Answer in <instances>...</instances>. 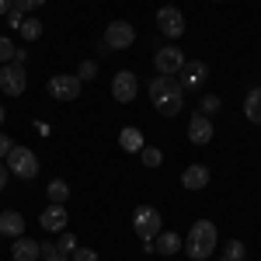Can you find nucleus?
Segmentation results:
<instances>
[{
    "instance_id": "1",
    "label": "nucleus",
    "mask_w": 261,
    "mask_h": 261,
    "mask_svg": "<svg viewBox=\"0 0 261 261\" xmlns=\"http://www.w3.org/2000/svg\"><path fill=\"white\" fill-rule=\"evenodd\" d=\"M150 101H153V108L167 115V119H174L181 108H185V91H181V84L174 77H153L150 81Z\"/></svg>"
},
{
    "instance_id": "2",
    "label": "nucleus",
    "mask_w": 261,
    "mask_h": 261,
    "mask_svg": "<svg viewBox=\"0 0 261 261\" xmlns=\"http://www.w3.org/2000/svg\"><path fill=\"white\" fill-rule=\"evenodd\" d=\"M216 244H220L216 226H213L209 220H195L192 230H188V237H185V244H181V251H185L192 261H205L213 251H216Z\"/></svg>"
},
{
    "instance_id": "3",
    "label": "nucleus",
    "mask_w": 261,
    "mask_h": 261,
    "mask_svg": "<svg viewBox=\"0 0 261 261\" xmlns=\"http://www.w3.org/2000/svg\"><path fill=\"white\" fill-rule=\"evenodd\" d=\"M7 164V171L21 181H32L39 174V157H35V150H28V146H11V153L4 157Z\"/></svg>"
},
{
    "instance_id": "4",
    "label": "nucleus",
    "mask_w": 261,
    "mask_h": 261,
    "mask_svg": "<svg viewBox=\"0 0 261 261\" xmlns=\"http://www.w3.org/2000/svg\"><path fill=\"white\" fill-rule=\"evenodd\" d=\"M133 230H136L140 241H153L164 230V216L153 205H136V213H133Z\"/></svg>"
},
{
    "instance_id": "5",
    "label": "nucleus",
    "mask_w": 261,
    "mask_h": 261,
    "mask_svg": "<svg viewBox=\"0 0 261 261\" xmlns=\"http://www.w3.org/2000/svg\"><path fill=\"white\" fill-rule=\"evenodd\" d=\"M24 87H28L24 66H21V63H4V66H0V91H4L7 98H18V94H24Z\"/></svg>"
},
{
    "instance_id": "6",
    "label": "nucleus",
    "mask_w": 261,
    "mask_h": 261,
    "mask_svg": "<svg viewBox=\"0 0 261 261\" xmlns=\"http://www.w3.org/2000/svg\"><path fill=\"white\" fill-rule=\"evenodd\" d=\"M45 91L56 101H77L81 98V77L77 73H56V77H49Z\"/></svg>"
},
{
    "instance_id": "7",
    "label": "nucleus",
    "mask_w": 261,
    "mask_h": 261,
    "mask_svg": "<svg viewBox=\"0 0 261 261\" xmlns=\"http://www.w3.org/2000/svg\"><path fill=\"white\" fill-rule=\"evenodd\" d=\"M136 42V28L129 24V21H112L108 28H105V45H108V53H122V49H129Z\"/></svg>"
},
{
    "instance_id": "8",
    "label": "nucleus",
    "mask_w": 261,
    "mask_h": 261,
    "mask_svg": "<svg viewBox=\"0 0 261 261\" xmlns=\"http://www.w3.org/2000/svg\"><path fill=\"white\" fill-rule=\"evenodd\" d=\"M185 63H188V60H185V53L174 49V45H164V49H157V56H153V66H157L161 77H178Z\"/></svg>"
},
{
    "instance_id": "9",
    "label": "nucleus",
    "mask_w": 261,
    "mask_h": 261,
    "mask_svg": "<svg viewBox=\"0 0 261 261\" xmlns=\"http://www.w3.org/2000/svg\"><path fill=\"white\" fill-rule=\"evenodd\" d=\"M140 94V84H136V73L133 70H119L115 77H112V98L119 101V105H129V101Z\"/></svg>"
},
{
    "instance_id": "10",
    "label": "nucleus",
    "mask_w": 261,
    "mask_h": 261,
    "mask_svg": "<svg viewBox=\"0 0 261 261\" xmlns=\"http://www.w3.org/2000/svg\"><path fill=\"white\" fill-rule=\"evenodd\" d=\"M157 28H161L167 39H181V35H185V14H181L178 7L167 4V7L157 11Z\"/></svg>"
},
{
    "instance_id": "11",
    "label": "nucleus",
    "mask_w": 261,
    "mask_h": 261,
    "mask_svg": "<svg viewBox=\"0 0 261 261\" xmlns=\"http://www.w3.org/2000/svg\"><path fill=\"white\" fill-rule=\"evenodd\" d=\"M181 91H199L202 84L209 81V66H205V63L202 60H192V63H185V66H181Z\"/></svg>"
},
{
    "instance_id": "12",
    "label": "nucleus",
    "mask_w": 261,
    "mask_h": 261,
    "mask_svg": "<svg viewBox=\"0 0 261 261\" xmlns=\"http://www.w3.org/2000/svg\"><path fill=\"white\" fill-rule=\"evenodd\" d=\"M188 140L195 143V146L213 143V119H209V115H202V112H195L192 122H188Z\"/></svg>"
},
{
    "instance_id": "13",
    "label": "nucleus",
    "mask_w": 261,
    "mask_h": 261,
    "mask_svg": "<svg viewBox=\"0 0 261 261\" xmlns=\"http://www.w3.org/2000/svg\"><path fill=\"white\" fill-rule=\"evenodd\" d=\"M39 223L49 230V233H63V230H66V223H70V213H66L63 205H56V202H49V205H45V213L39 216Z\"/></svg>"
},
{
    "instance_id": "14",
    "label": "nucleus",
    "mask_w": 261,
    "mask_h": 261,
    "mask_svg": "<svg viewBox=\"0 0 261 261\" xmlns=\"http://www.w3.org/2000/svg\"><path fill=\"white\" fill-rule=\"evenodd\" d=\"M11 258L14 261H42V244L21 233V237H14V244H11Z\"/></svg>"
},
{
    "instance_id": "15",
    "label": "nucleus",
    "mask_w": 261,
    "mask_h": 261,
    "mask_svg": "<svg viewBox=\"0 0 261 261\" xmlns=\"http://www.w3.org/2000/svg\"><path fill=\"white\" fill-rule=\"evenodd\" d=\"M205 185H209V167L192 164V167L181 171V188H188V192H202Z\"/></svg>"
},
{
    "instance_id": "16",
    "label": "nucleus",
    "mask_w": 261,
    "mask_h": 261,
    "mask_svg": "<svg viewBox=\"0 0 261 261\" xmlns=\"http://www.w3.org/2000/svg\"><path fill=\"white\" fill-rule=\"evenodd\" d=\"M0 233H4V237H21V233H24V216L14 213V209L0 213Z\"/></svg>"
},
{
    "instance_id": "17",
    "label": "nucleus",
    "mask_w": 261,
    "mask_h": 261,
    "mask_svg": "<svg viewBox=\"0 0 261 261\" xmlns=\"http://www.w3.org/2000/svg\"><path fill=\"white\" fill-rule=\"evenodd\" d=\"M119 146L125 150V153H140L146 143H143V133L136 129V125H125V129L119 133Z\"/></svg>"
},
{
    "instance_id": "18",
    "label": "nucleus",
    "mask_w": 261,
    "mask_h": 261,
    "mask_svg": "<svg viewBox=\"0 0 261 261\" xmlns=\"http://www.w3.org/2000/svg\"><path fill=\"white\" fill-rule=\"evenodd\" d=\"M181 244H185V241H181L178 233H171V230H167V233L161 230V233L153 237V247H157V254H178Z\"/></svg>"
},
{
    "instance_id": "19",
    "label": "nucleus",
    "mask_w": 261,
    "mask_h": 261,
    "mask_svg": "<svg viewBox=\"0 0 261 261\" xmlns=\"http://www.w3.org/2000/svg\"><path fill=\"white\" fill-rule=\"evenodd\" d=\"M244 115L254 122V125H261V87H251V91H247V98H244Z\"/></svg>"
},
{
    "instance_id": "20",
    "label": "nucleus",
    "mask_w": 261,
    "mask_h": 261,
    "mask_svg": "<svg viewBox=\"0 0 261 261\" xmlns=\"http://www.w3.org/2000/svg\"><path fill=\"white\" fill-rule=\"evenodd\" d=\"M45 195H49V202H56V205H63V202L70 199V185L63 178H53L49 185H45Z\"/></svg>"
},
{
    "instance_id": "21",
    "label": "nucleus",
    "mask_w": 261,
    "mask_h": 261,
    "mask_svg": "<svg viewBox=\"0 0 261 261\" xmlns=\"http://www.w3.org/2000/svg\"><path fill=\"white\" fill-rule=\"evenodd\" d=\"M18 32H21V39H24V42H35V39H42V21L28 14V18L21 21V28H18Z\"/></svg>"
},
{
    "instance_id": "22",
    "label": "nucleus",
    "mask_w": 261,
    "mask_h": 261,
    "mask_svg": "<svg viewBox=\"0 0 261 261\" xmlns=\"http://www.w3.org/2000/svg\"><path fill=\"white\" fill-rule=\"evenodd\" d=\"M140 164L153 171V167H161V164H164V153L157 150V146H143V150H140Z\"/></svg>"
},
{
    "instance_id": "23",
    "label": "nucleus",
    "mask_w": 261,
    "mask_h": 261,
    "mask_svg": "<svg viewBox=\"0 0 261 261\" xmlns=\"http://www.w3.org/2000/svg\"><path fill=\"white\" fill-rule=\"evenodd\" d=\"M244 258V244L241 241H226L223 244V261H241Z\"/></svg>"
},
{
    "instance_id": "24",
    "label": "nucleus",
    "mask_w": 261,
    "mask_h": 261,
    "mask_svg": "<svg viewBox=\"0 0 261 261\" xmlns=\"http://www.w3.org/2000/svg\"><path fill=\"white\" fill-rule=\"evenodd\" d=\"M77 247H81V244H77L73 233H60V241H56V251H60V254H73Z\"/></svg>"
},
{
    "instance_id": "25",
    "label": "nucleus",
    "mask_w": 261,
    "mask_h": 261,
    "mask_svg": "<svg viewBox=\"0 0 261 261\" xmlns=\"http://www.w3.org/2000/svg\"><path fill=\"white\" fill-rule=\"evenodd\" d=\"M11 7H14V11H21V14L28 18L32 11H39V7H45V0H11Z\"/></svg>"
},
{
    "instance_id": "26",
    "label": "nucleus",
    "mask_w": 261,
    "mask_h": 261,
    "mask_svg": "<svg viewBox=\"0 0 261 261\" xmlns=\"http://www.w3.org/2000/svg\"><path fill=\"white\" fill-rule=\"evenodd\" d=\"M220 108H223V105H220V98H216V94H205V98L199 101V112H202V115H216Z\"/></svg>"
},
{
    "instance_id": "27",
    "label": "nucleus",
    "mask_w": 261,
    "mask_h": 261,
    "mask_svg": "<svg viewBox=\"0 0 261 261\" xmlns=\"http://www.w3.org/2000/svg\"><path fill=\"white\" fill-rule=\"evenodd\" d=\"M77 77H81V81H94V77H98V63H94V60H84L81 66H77Z\"/></svg>"
},
{
    "instance_id": "28",
    "label": "nucleus",
    "mask_w": 261,
    "mask_h": 261,
    "mask_svg": "<svg viewBox=\"0 0 261 261\" xmlns=\"http://www.w3.org/2000/svg\"><path fill=\"white\" fill-rule=\"evenodd\" d=\"M11 60H14V42L7 39V35H0V66L11 63Z\"/></svg>"
},
{
    "instance_id": "29",
    "label": "nucleus",
    "mask_w": 261,
    "mask_h": 261,
    "mask_svg": "<svg viewBox=\"0 0 261 261\" xmlns=\"http://www.w3.org/2000/svg\"><path fill=\"white\" fill-rule=\"evenodd\" d=\"M42 261H70V254H60L56 244H42Z\"/></svg>"
},
{
    "instance_id": "30",
    "label": "nucleus",
    "mask_w": 261,
    "mask_h": 261,
    "mask_svg": "<svg viewBox=\"0 0 261 261\" xmlns=\"http://www.w3.org/2000/svg\"><path fill=\"white\" fill-rule=\"evenodd\" d=\"M70 261H98V251H91V247H77V251L70 254Z\"/></svg>"
},
{
    "instance_id": "31",
    "label": "nucleus",
    "mask_w": 261,
    "mask_h": 261,
    "mask_svg": "<svg viewBox=\"0 0 261 261\" xmlns=\"http://www.w3.org/2000/svg\"><path fill=\"white\" fill-rule=\"evenodd\" d=\"M4 18H7V24H11V28H21V21H24V14H21V11H14V7H11V11H7V14H4Z\"/></svg>"
},
{
    "instance_id": "32",
    "label": "nucleus",
    "mask_w": 261,
    "mask_h": 261,
    "mask_svg": "<svg viewBox=\"0 0 261 261\" xmlns=\"http://www.w3.org/2000/svg\"><path fill=\"white\" fill-rule=\"evenodd\" d=\"M11 146H14V143H11V136H7V133H0V161L11 153Z\"/></svg>"
},
{
    "instance_id": "33",
    "label": "nucleus",
    "mask_w": 261,
    "mask_h": 261,
    "mask_svg": "<svg viewBox=\"0 0 261 261\" xmlns=\"http://www.w3.org/2000/svg\"><path fill=\"white\" fill-rule=\"evenodd\" d=\"M7 178H11V171H7V164L0 161V192H4V188H7Z\"/></svg>"
},
{
    "instance_id": "34",
    "label": "nucleus",
    "mask_w": 261,
    "mask_h": 261,
    "mask_svg": "<svg viewBox=\"0 0 261 261\" xmlns=\"http://www.w3.org/2000/svg\"><path fill=\"white\" fill-rule=\"evenodd\" d=\"M11 63H21V66H24V63H28V49H14V60Z\"/></svg>"
},
{
    "instance_id": "35",
    "label": "nucleus",
    "mask_w": 261,
    "mask_h": 261,
    "mask_svg": "<svg viewBox=\"0 0 261 261\" xmlns=\"http://www.w3.org/2000/svg\"><path fill=\"white\" fill-rule=\"evenodd\" d=\"M7 11H11V0H0V18H4Z\"/></svg>"
},
{
    "instance_id": "36",
    "label": "nucleus",
    "mask_w": 261,
    "mask_h": 261,
    "mask_svg": "<svg viewBox=\"0 0 261 261\" xmlns=\"http://www.w3.org/2000/svg\"><path fill=\"white\" fill-rule=\"evenodd\" d=\"M4 119H7V112H4V105H0V125H4Z\"/></svg>"
},
{
    "instance_id": "37",
    "label": "nucleus",
    "mask_w": 261,
    "mask_h": 261,
    "mask_svg": "<svg viewBox=\"0 0 261 261\" xmlns=\"http://www.w3.org/2000/svg\"><path fill=\"white\" fill-rule=\"evenodd\" d=\"M0 237H4V233H0Z\"/></svg>"
},
{
    "instance_id": "38",
    "label": "nucleus",
    "mask_w": 261,
    "mask_h": 261,
    "mask_svg": "<svg viewBox=\"0 0 261 261\" xmlns=\"http://www.w3.org/2000/svg\"><path fill=\"white\" fill-rule=\"evenodd\" d=\"M241 261H244V258H241Z\"/></svg>"
}]
</instances>
